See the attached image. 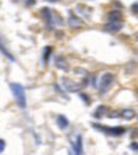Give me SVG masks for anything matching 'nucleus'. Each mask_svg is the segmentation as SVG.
<instances>
[{
    "instance_id": "nucleus-9",
    "label": "nucleus",
    "mask_w": 138,
    "mask_h": 155,
    "mask_svg": "<svg viewBox=\"0 0 138 155\" xmlns=\"http://www.w3.org/2000/svg\"><path fill=\"white\" fill-rule=\"evenodd\" d=\"M56 123H58V127L60 130H65L69 126V120H68V118L65 117V115L59 114L58 118H56Z\"/></svg>"
},
{
    "instance_id": "nucleus-7",
    "label": "nucleus",
    "mask_w": 138,
    "mask_h": 155,
    "mask_svg": "<svg viewBox=\"0 0 138 155\" xmlns=\"http://www.w3.org/2000/svg\"><path fill=\"white\" fill-rule=\"evenodd\" d=\"M72 146H73L74 155H82V153H83V146H82V136L81 135L75 136V140L72 142Z\"/></svg>"
},
{
    "instance_id": "nucleus-6",
    "label": "nucleus",
    "mask_w": 138,
    "mask_h": 155,
    "mask_svg": "<svg viewBox=\"0 0 138 155\" xmlns=\"http://www.w3.org/2000/svg\"><path fill=\"white\" fill-rule=\"evenodd\" d=\"M68 25L72 27V28H78V27L83 26V21H82L81 18H78L77 15L72 12H69V19H68Z\"/></svg>"
},
{
    "instance_id": "nucleus-20",
    "label": "nucleus",
    "mask_w": 138,
    "mask_h": 155,
    "mask_svg": "<svg viewBox=\"0 0 138 155\" xmlns=\"http://www.w3.org/2000/svg\"><path fill=\"white\" fill-rule=\"evenodd\" d=\"M134 40H136V41H138V32H137V34L134 35Z\"/></svg>"
},
{
    "instance_id": "nucleus-16",
    "label": "nucleus",
    "mask_w": 138,
    "mask_h": 155,
    "mask_svg": "<svg viewBox=\"0 0 138 155\" xmlns=\"http://www.w3.org/2000/svg\"><path fill=\"white\" fill-rule=\"evenodd\" d=\"M132 12H133V13H138V2H136L133 5H132Z\"/></svg>"
},
{
    "instance_id": "nucleus-19",
    "label": "nucleus",
    "mask_w": 138,
    "mask_h": 155,
    "mask_svg": "<svg viewBox=\"0 0 138 155\" xmlns=\"http://www.w3.org/2000/svg\"><path fill=\"white\" fill-rule=\"evenodd\" d=\"M130 149H132V150H138V143L137 142H133L130 145Z\"/></svg>"
},
{
    "instance_id": "nucleus-12",
    "label": "nucleus",
    "mask_w": 138,
    "mask_h": 155,
    "mask_svg": "<svg viewBox=\"0 0 138 155\" xmlns=\"http://www.w3.org/2000/svg\"><path fill=\"white\" fill-rule=\"evenodd\" d=\"M55 65H56L59 69H64V71L68 69V64H67V62H65L62 57H58L56 59H55Z\"/></svg>"
},
{
    "instance_id": "nucleus-17",
    "label": "nucleus",
    "mask_w": 138,
    "mask_h": 155,
    "mask_svg": "<svg viewBox=\"0 0 138 155\" xmlns=\"http://www.w3.org/2000/svg\"><path fill=\"white\" fill-rule=\"evenodd\" d=\"M4 149H5V141L4 140H0V151H4Z\"/></svg>"
},
{
    "instance_id": "nucleus-4",
    "label": "nucleus",
    "mask_w": 138,
    "mask_h": 155,
    "mask_svg": "<svg viewBox=\"0 0 138 155\" xmlns=\"http://www.w3.org/2000/svg\"><path fill=\"white\" fill-rule=\"evenodd\" d=\"M41 15L43 17V19H45V22H46V25H47L49 28H54V25L56 23V21H54L55 19V15L53 14L51 9L50 8H42L41 9Z\"/></svg>"
},
{
    "instance_id": "nucleus-21",
    "label": "nucleus",
    "mask_w": 138,
    "mask_h": 155,
    "mask_svg": "<svg viewBox=\"0 0 138 155\" xmlns=\"http://www.w3.org/2000/svg\"><path fill=\"white\" fill-rule=\"evenodd\" d=\"M46 2H50V3H55V2H59V0H46Z\"/></svg>"
},
{
    "instance_id": "nucleus-14",
    "label": "nucleus",
    "mask_w": 138,
    "mask_h": 155,
    "mask_svg": "<svg viewBox=\"0 0 138 155\" xmlns=\"http://www.w3.org/2000/svg\"><path fill=\"white\" fill-rule=\"evenodd\" d=\"M51 50H53L51 46H46L45 49H43V62L45 63L49 60V57H50V54H51Z\"/></svg>"
},
{
    "instance_id": "nucleus-18",
    "label": "nucleus",
    "mask_w": 138,
    "mask_h": 155,
    "mask_svg": "<svg viewBox=\"0 0 138 155\" xmlns=\"http://www.w3.org/2000/svg\"><path fill=\"white\" fill-rule=\"evenodd\" d=\"M81 97L83 99V100H85V103H86V104H90V99H88V97H87V96L85 95V94H81Z\"/></svg>"
},
{
    "instance_id": "nucleus-11",
    "label": "nucleus",
    "mask_w": 138,
    "mask_h": 155,
    "mask_svg": "<svg viewBox=\"0 0 138 155\" xmlns=\"http://www.w3.org/2000/svg\"><path fill=\"white\" fill-rule=\"evenodd\" d=\"M106 113H108V109H106V107H104V105H100L96 110H95V113H93V117L95 118H102L104 115H106Z\"/></svg>"
},
{
    "instance_id": "nucleus-1",
    "label": "nucleus",
    "mask_w": 138,
    "mask_h": 155,
    "mask_svg": "<svg viewBox=\"0 0 138 155\" xmlns=\"http://www.w3.org/2000/svg\"><path fill=\"white\" fill-rule=\"evenodd\" d=\"M10 87V91L13 92V96L14 99L17 100V104L18 107L24 109L27 107V99H26V91H24V87L22 86L18 82H12L9 85Z\"/></svg>"
},
{
    "instance_id": "nucleus-2",
    "label": "nucleus",
    "mask_w": 138,
    "mask_h": 155,
    "mask_svg": "<svg viewBox=\"0 0 138 155\" xmlns=\"http://www.w3.org/2000/svg\"><path fill=\"white\" fill-rule=\"evenodd\" d=\"M113 82H114V76L111 73H109V72H106V73H104L101 76L100 82H98V91H100L101 95H104L105 92L109 91V88L111 87Z\"/></svg>"
},
{
    "instance_id": "nucleus-15",
    "label": "nucleus",
    "mask_w": 138,
    "mask_h": 155,
    "mask_svg": "<svg viewBox=\"0 0 138 155\" xmlns=\"http://www.w3.org/2000/svg\"><path fill=\"white\" fill-rule=\"evenodd\" d=\"M2 51H3V54L5 55V57H7V58L10 60V62H14V57H13V55H12V54H10V53L7 50V49L4 48V45H3V44H2Z\"/></svg>"
},
{
    "instance_id": "nucleus-8",
    "label": "nucleus",
    "mask_w": 138,
    "mask_h": 155,
    "mask_svg": "<svg viewBox=\"0 0 138 155\" xmlns=\"http://www.w3.org/2000/svg\"><path fill=\"white\" fill-rule=\"evenodd\" d=\"M63 85L65 87V90H68L69 92H77V91H79V88H81V85L75 84V82L70 81V80H64Z\"/></svg>"
},
{
    "instance_id": "nucleus-10",
    "label": "nucleus",
    "mask_w": 138,
    "mask_h": 155,
    "mask_svg": "<svg viewBox=\"0 0 138 155\" xmlns=\"http://www.w3.org/2000/svg\"><path fill=\"white\" fill-rule=\"evenodd\" d=\"M120 117L127 120H130L136 117V113H134V110H132V109H124L123 112L120 113Z\"/></svg>"
},
{
    "instance_id": "nucleus-5",
    "label": "nucleus",
    "mask_w": 138,
    "mask_h": 155,
    "mask_svg": "<svg viewBox=\"0 0 138 155\" xmlns=\"http://www.w3.org/2000/svg\"><path fill=\"white\" fill-rule=\"evenodd\" d=\"M121 28H123V23H121V21H109L108 23L104 26V31L105 32H110V34L119 32Z\"/></svg>"
},
{
    "instance_id": "nucleus-3",
    "label": "nucleus",
    "mask_w": 138,
    "mask_h": 155,
    "mask_svg": "<svg viewBox=\"0 0 138 155\" xmlns=\"http://www.w3.org/2000/svg\"><path fill=\"white\" fill-rule=\"evenodd\" d=\"M93 127H95L96 130H100L101 132H104L105 135H110V136H120L125 132L123 127H104V126L96 124V123H93Z\"/></svg>"
},
{
    "instance_id": "nucleus-13",
    "label": "nucleus",
    "mask_w": 138,
    "mask_h": 155,
    "mask_svg": "<svg viewBox=\"0 0 138 155\" xmlns=\"http://www.w3.org/2000/svg\"><path fill=\"white\" fill-rule=\"evenodd\" d=\"M121 19V14L119 10H113L109 14V21H120Z\"/></svg>"
}]
</instances>
